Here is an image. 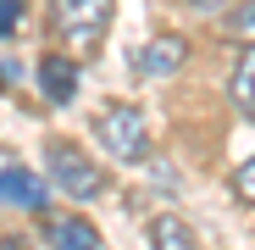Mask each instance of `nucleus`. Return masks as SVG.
Returning <instances> with one entry per match:
<instances>
[{"label": "nucleus", "instance_id": "f257e3e1", "mask_svg": "<svg viewBox=\"0 0 255 250\" xmlns=\"http://www.w3.org/2000/svg\"><path fill=\"white\" fill-rule=\"evenodd\" d=\"M95 139L106 145V156H117V161H128V167H139V161L150 156L144 117H139L133 106H106V111L95 117Z\"/></svg>", "mask_w": 255, "mask_h": 250}, {"label": "nucleus", "instance_id": "f03ea898", "mask_svg": "<svg viewBox=\"0 0 255 250\" xmlns=\"http://www.w3.org/2000/svg\"><path fill=\"white\" fill-rule=\"evenodd\" d=\"M56 28L72 50H100V39L111 28V0H50Z\"/></svg>", "mask_w": 255, "mask_h": 250}, {"label": "nucleus", "instance_id": "7ed1b4c3", "mask_svg": "<svg viewBox=\"0 0 255 250\" xmlns=\"http://www.w3.org/2000/svg\"><path fill=\"white\" fill-rule=\"evenodd\" d=\"M50 184H56L67 200H100V189H106L100 167L83 156L78 145H67V139L50 145Z\"/></svg>", "mask_w": 255, "mask_h": 250}, {"label": "nucleus", "instance_id": "20e7f679", "mask_svg": "<svg viewBox=\"0 0 255 250\" xmlns=\"http://www.w3.org/2000/svg\"><path fill=\"white\" fill-rule=\"evenodd\" d=\"M183 61H189V45L178 33H161V39H150L144 50H133V72L139 78H172Z\"/></svg>", "mask_w": 255, "mask_h": 250}, {"label": "nucleus", "instance_id": "39448f33", "mask_svg": "<svg viewBox=\"0 0 255 250\" xmlns=\"http://www.w3.org/2000/svg\"><path fill=\"white\" fill-rule=\"evenodd\" d=\"M0 200H11V206H22V212H45V184H39L33 173H22V167H6L0 173Z\"/></svg>", "mask_w": 255, "mask_h": 250}, {"label": "nucleus", "instance_id": "423d86ee", "mask_svg": "<svg viewBox=\"0 0 255 250\" xmlns=\"http://www.w3.org/2000/svg\"><path fill=\"white\" fill-rule=\"evenodd\" d=\"M45 239L61 245V250H95L100 245V228L83 223V217H45Z\"/></svg>", "mask_w": 255, "mask_h": 250}, {"label": "nucleus", "instance_id": "0eeeda50", "mask_svg": "<svg viewBox=\"0 0 255 250\" xmlns=\"http://www.w3.org/2000/svg\"><path fill=\"white\" fill-rule=\"evenodd\" d=\"M39 89H45L50 100H72L78 95V67L67 56H45L39 61Z\"/></svg>", "mask_w": 255, "mask_h": 250}, {"label": "nucleus", "instance_id": "6e6552de", "mask_svg": "<svg viewBox=\"0 0 255 250\" xmlns=\"http://www.w3.org/2000/svg\"><path fill=\"white\" fill-rule=\"evenodd\" d=\"M228 100H233L244 117H255V45H244V56L233 61V78H228Z\"/></svg>", "mask_w": 255, "mask_h": 250}, {"label": "nucleus", "instance_id": "1a4fd4ad", "mask_svg": "<svg viewBox=\"0 0 255 250\" xmlns=\"http://www.w3.org/2000/svg\"><path fill=\"white\" fill-rule=\"evenodd\" d=\"M150 245H155V250H189L194 234H189L183 217H155V223H150Z\"/></svg>", "mask_w": 255, "mask_h": 250}, {"label": "nucleus", "instance_id": "9d476101", "mask_svg": "<svg viewBox=\"0 0 255 250\" xmlns=\"http://www.w3.org/2000/svg\"><path fill=\"white\" fill-rule=\"evenodd\" d=\"M222 33L233 39V45H255V0H244V6L222 22Z\"/></svg>", "mask_w": 255, "mask_h": 250}, {"label": "nucleus", "instance_id": "9b49d317", "mask_svg": "<svg viewBox=\"0 0 255 250\" xmlns=\"http://www.w3.org/2000/svg\"><path fill=\"white\" fill-rule=\"evenodd\" d=\"M233 195H239L244 206H255V156H250L239 173H233Z\"/></svg>", "mask_w": 255, "mask_h": 250}, {"label": "nucleus", "instance_id": "f8f14e48", "mask_svg": "<svg viewBox=\"0 0 255 250\" xmlns=\"http://www.w3.org/2000/svg\"><path fill=\"white\" fill-rule=\"evenodd\" d=\"M22 28V0H0V39H11Z\"/></svg>", "mask_w": 255, "mask_h": 250}, {"label": "nucleus", "instance_id": "ddd939ff", "mask_svg": "<svg viewBox=\"0 0 255 250\" xmlns=\"http://www.w3.org/2000/svg\"><path fill=\"white\" fill-rule=\"evenodd\" d=\"M11 83H17V67L6 61V67H0V89H11Z\"/></svg>", "mask_w": 255, "mask_h": 250}, {"label": "nucleus", "instance_id": "4468645a", "mask_svg": "<svg viewBox=\"0 0 255 250\" xmlns=\"http://www.w3.org/2000/svg\"><path fill=\"white\" fill-rule=\"evenodd\" d=\"M194 11H217V6H228V0H189Z\"/></svg>", "mask_w": 255, "mask_h": 250}]
</instances>
